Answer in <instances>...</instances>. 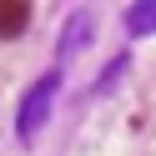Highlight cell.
Returning <instances> with one entry per match:
<instances>
[{"instance_id": "1", "label": "cell", "mask_w": 156, "mask_h": 156, "mask_svg": "<svg viewBox=\"0 0 156 156\" xmlns=\"http://www.w3.org/2000/svg\"><path fill=\"white\" fill-rule=\"evenodd\" d=\"M55 91H61V71H45L41 81L30 86V91L20 96V116H15V131H20V141H35L45 126V116H51L55 106Z\"/></svg>"}, {"instance_id": "2", "label": "cell", "mask_w": 156, "mask_h": 156, "mask_svg": "<svg viewBox=\"0 0 156 156\" xmlns=\"http://www.w3.org/2000/svg\"><path fill=\"white\" fill-rule=\"evenodd\" d=\"M126 30L131 35H156V0H136L126 10Z\"/></svg>"}, {"instance_id": "3", "label": "cell", "mask_w": 156, "mask_h": 156, "mask_svg": "<svg viewBox=\"0 0 156 156\" xmlns=\"http://www.w3.org/2000/svg\"><path fill=\"white\" fill-rule=\"evenodd\" d=\"M81 35L91 41V15H86V10H76L71 20H66V41H61V55H71L76 45H81Z\"/></svg>"}]
</instances>
